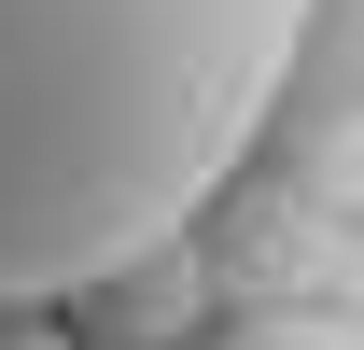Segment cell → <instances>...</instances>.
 I'll use <instances>...</instances> for the list:
<instances>
[{"mask_svg": "<svg viewBox=\"0 0 364 350\" xmlns=\"http://www.w3.org/2000/svg\"><path fill=\"white\" fill-rule=\"evenodd\" d=\"M309 0H0V322L85 308L252 169Z\"/></svg>", "mask_w": 364, "mask_h": 350, "instance_id": "obj_1", "label": "cell"}, {"mask_svg": "<svg viewBox=\"0 0 364 350\" xmlns=\"http://www.w3.org/2000/svg\"><path fill=\"white\" fill-rule=\"evenodd\" d=\"M0 350H70V336H56V322H0Z\"/></svg>", "mask_w": 364, "mask_h": 350, "instance_id": "obj_5", "label": "cell"}, {"mask_svg": "<svg viewBox=\"0 0 364 350\" xmlns=\"http://www.w3.org/2000/svg\"><path fill=\"white\" fill-rule=\"evenodd\" d=\"M85 308L112 322V350H168V336H196V322H210V253H196V238H154V253L112 266Z\"/></svg>", "mask_w": 364, "mask_h": 350, "instance_id": "obj_2", "label": "cell"}, {"mask_svg": "<svg viewBox=\"0 0 364 350\" xmlns=\"http://www.w3.org/2000/svg\"><path fill=\"white\" fill-rule=\"evenodd\" d=\"M350 295H364V253H350ZM350 336H364V322H350Z\"/></svg>", "mask_w": 364, "mask_h": 350, "instance_id": "obj_6", "label": "cell"}, {"mask_svg": "<svg viewBox=\"0 0 364 350\" xmlns=\"http://www.w3.org/2000/svg\"><path fill=\"white\" fill-rule=\"evenodd\" d=\"M322 211H364V127L322 140Z\"/></svg>", "mask_w": 364, "mask_h": 350, "instance_id": "obj_4", "label": "cell"}, {"mask_svg": "<svg viewBox=\"0 0 364 350\" xmlns=\"http://www.w3.org/2000/svg\"><path fill=\"white\" fill-rule=\"evenodd\" d=\"M238 350H364V336H350V322H322V308H280V322H252Z\"/></svg>", "mask_w": 364, "mask_h": 350, "instance_id": "obj_3", "label": "cell"}]
</instances>
